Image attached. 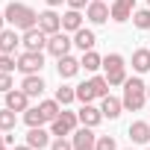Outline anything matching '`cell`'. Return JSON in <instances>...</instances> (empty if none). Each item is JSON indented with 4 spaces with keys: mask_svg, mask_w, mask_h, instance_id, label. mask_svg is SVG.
Segmentation results:
<instances>
[{
    "mask_svg": "<svg viewBox=\"0 0 150 150\" xmlns=\"http://www.w3.org/2000/svg\"><path fill=\"white\" fill-rule=\"evenodd\" d=\"M3 15H6V24H12V27L21 30V33L38 27V12H35L33 6H27V3H18V0H12Z\"/></svg>",
    "mask_w": 150,
    "mask_h": 150,
    "instance_id": "1",
    "label": "cell"
},
{
    "mask_svg": "<svg viewBox=\"0 0 150 150\" xmlns=\"http://www.w3.org/2000/svg\"><path fill=\"white\" fill-rule=\"evenodd\" d=\"M124 109H129V112H141L144 109V103H147V83L141 80V77H132V80H127L124 83Z\"/></svg>",
    "mask_w": 150,
    "mask_h": 150,
    "instance_id": "2",
    "label": "cell"
},
{
    "mask_svg": "<svg viewBox=\"0 0 150 150\" xmlns=\"http://www.w3.org/2000/svg\"><path fill=\"white\" fill-rule=\"evenodd\" d=\"M109 88H112V86H109L106 77H91V80H86V83L77 86V100H80V103H91V100H97V97H106Z\"/></svg>",
    "mask_w": 150,
    "mask_h": 150,
    "instance_id": "3",
    "label": "cell"
},
{
    "mask_svg": "<svg viewBox=\"0 0 150 150\" xmlns=\"http://www.w3.org/2000/svg\"><path fill=\"white\" fill-rule=\"evenodd\" d=\"M103 77L109 80V86H124L127 83V62L121 53H106L103 56Z\"/></svg>",
    "mask_w": 150,
    "mask_h": 150,
    "instance_id": "4",
    "label": "cell"
},
{
    "mask_svg": "<svg viewBox=\"0 0 150 150\" xmlns=\"http://www.w3.org/2000/svg\"><path fill=\"white\" fill-rule=\"evenodd\" d=\"M77 124H80V115L77 112H59V118L56 121H50V132L53 135H71L74 129H77Z\"/></svg>",
    "mask_w": 150,
    "mask_h": 150,
    "instance_id": "5",
    "label": "cell"
},
{
    "mask_svg": "<svg viewBox=\"0 0 150 150\" xmlns=\"http://www.w3.org/2000/svg\"><path fill=\"white\" fill-rule=\"evenodd\" d=\"M44 68V56H41V50H24L21 56H18V71L24 74H38Z\"/></svg>",
    "mask_w": 150,
    "mask_h": 150,
    "instance_id": "6",
    "label": "cell"
},
{
    "mask_svg": "<svg viewBox=\"0 0 150 150\" xmlns=\"http://www.w3.org/2000/svg\"><path fill=\"white\" fill-rule=\"evenodd\" d=\"M71 44H74V38H68V33L65 30H59V33H53V35H47V53L50 56H68V50H71Z\"/></svg>",
    "mask_w": 150,
    "mask_h": 150,
    "instance_id": "7",
    "label": "cell"
},
{
    "mask_svg": "<svg viewBox=\"0 0 150 150\" xmlns=\"http://www.w3.org/2000/svg\"><path fill=\"white\" fill-rule=\"evenodd\" d=\"M71 144H74V150H94L97 147V135H94L91 127H80V129L71 132Z\"/></svg>",
    "mask_w": 150,
    "mask_h": 150,
    "instance_id": "8",
    "label": "cell"
},
{
    "mask_svg": "<svg viewBox=\"0 0 150 150\" xmlns=\"http://www.w3.org/2000/svg\"><path fill=\"white\" fill-rule=\"evenodd\" d=\"M86 18H88L91 24H106V21L112 18V9L103 3V0H91V3L86 6Z\"/></svg>",
    "mask_w": 150,
    "mask_h": 150,
    "instance_id": "9",
    "label": "cell"
},
{
    "mask_svg": "<svg viewBox=\"0 0 150 150\" xmlns=\"http://www.w3.org/2000/svg\"><path fill=\"white\" fill-rule=\"evenodd\" d=\"M80 68H83V65H80V59H74L71 53L56 59V71H59V77H62V80H71V77H77V74H80Z\"/></svg>",
    "mask_w": 150,
    "mask_h": 150,
    "instance_id": "10",
    "label": "cell"
},
{
    "mask_svg": "<svg viewBox=\"0 0 150 150\" xmlns=\"http://www.w3.org/2000/svg\"><path fill=\"white\" fill-rule=\"evenodd\" d=\"M38 30H41V33H47V35L59 33V30H62V15H56L53 9L38 12Z\"/></svg>",
    "mask_w": 150,
    "mask_h": 150,
    "instance_id": "11",
    "label": "cell"
},
{
    "mask_svg": "<svg viewBox=\"0 0 150 150\" xmlns=\"http://www.w3.org/2000/svg\"><path fill=\"white\" fill-rule=\"evenodd\" d=\"M21 44H24V50H41V47H47V33L33 27V30H27L21 35Z\"/></svg>",
    "mask_w": 150,
    "mask_h": 150,
    "instance_id": "12",
    "label": "cell"
},
{
    "mask_svg": "<svg viewBox=\"0 0 150 150\" xmlns=\"http://www.w3.org/2000/svg\"><path fill=\"white\" fill-rule=\"evenodd\" d=\"M6 109H12V112H27V109H30V94H27L24 88L6 91Z\"/></svg>",
    "mask_w": 150,
    "mask_h": 150,
    "instance_id": "13",
    "label": "cell"
},
{
    "mask_svg": "<svg viewBox=\"0 0 150 150\" xmlns=\"http://www.w3.org/2000/svg\"><path fill=\"white\" fill-rule=\"evenodd\" d=\"M109 9H112V21L124 24V21H129L132 12H135V0H112Z\"/></svg>",
    "mask_w": 150,
    "mask_h": 150,
    "instance_id": "14",
    "label": "cell"
},
{
    "mask_svg": "<svg viewBox=\"0 0 150 150\" xmlns=\"http://www.w3.org/2000/svg\"><path fill=\"white\" fill-rule=\"evenodd\" d=\"M50 135H53V132H47L44 127H30L27 144H30L33 150H44V147H50Z\"/></svg>",
    "mask_w": 150,
    "mask_h": 150,
    "instance_id": "15",
    "label": "cell"
},
{
    "mask_svg": "<svg viewBox=\"0 0 150 150\" xmlns=\"http://www.w3.org/2000/svg\"><path fill=\"white\" fill-rule=\"evenodd\" d=\"M127 132L132 144H150V121H132Z\"/></svg>",
    "mask_w": 150,
    "mask_h": 150,
    "instance_id": "16",
    "label": "cell"
},
{
    "mask_svg": "<svg viewBox=\"0 0 150 150\" xmlns=\"http://www.w3.org/2000/svg\"><path fill=\"white\" fill-rule=\"evenodd\" d=\"M100 112H103V118L115 121V118H121V112H124V100L106 94V97H100Z\"/></svg>",
    "mask_w": 150,
    "mask_h": 150,
    "instance_id": "17",
    "label": "cell"
},
{
    "mask_svg": "<svg viewBox=\"0 0 150 150\" xmlns=\"http://www.w3.org/2000/svg\"><path fill=\"white\" fill-rule=\"evenodd\" d=\"M77 115H80V124H83V127H91V129L103 121V112H100L97 106H91V103H83V109H80Z\"/></svg>",
    "mask_w": 150,
    "mask_h": 150,
    "instance_id": "18",
    "label": "cell"
},
{
    "mask_svg": "<svg viewBox=\"0 0 150 150\" xmlns=\"http://www.w3.org/2000/svg\"><path fill=\"white\" fill-rule=\"evenodd\" d=\"M21 88H24L30 97H41L47 86H44V80L38 77V74H27V77H24V83H21Z\"/></svg>",
    "mask_w": 150,
    "mask_h": 150,
    "instance_id": "19",
    "label": "cell"
},
{
    "mask_svg": "<svg viewBox=\"0 0 150 150\" xmlns=\"http://www.w3.org/2000/svg\"><path fill=\"white\" fill-rule=\"evenodd\" d=\"M74 44H77L83 53H86V50H94V44H97V35H94L91 30H86V27H83V30H77V33H74Z\"/></svg>",
    "mask_w": 150,
    "mask_h": 150,
    "instance_id": "20",
    "label": "cell"
},
{
    "mask_svg": "<svg viewBox=\"0 0 150 150\" xmlns=\"http://www.w3.org/2000/svg\"><path fill=\"white\" fill-rule=\"evenodd\" d=\"M132 71H135V74H147V71H150V50H147V47L132 50Z\"/></svg>",
    "mask_w": 150,
    "mask_h": 150,
    "instance_id": "21",
    "label": "cell"
},
{
    "mask_svg": "<svg viewBox=\"0 0 150 150\" xmlns=\"http://www.w3.org/2000/svg\"><path fill=\"white\" fill-rule=\"evenodd\" d=\"M62 30H65V33L83 30V15H80V9H68V12L62 15Z\"/></svg>",
    "mask_w": 150,
    "mask_h": 150,
    "instance_id": "22",
    "label": "cell"
},
{
    "mask_svg": "<svg viewBox=\"0 0 150 150\" xmlns=\"http://www.w3.org/2000/svg\"><path fill=\"white\" fill-rule=\"evenodd\" d=\"M18 44H21V38H18L15 27L0 33V53H15V50H18Z\"/></svg>",
    "mask_w": 150,
    "mask_h": 150,
    "instance_id": "23",
    "label": "cell"
},
{
    "mask_svg": "<svg viewBox=\"0 0 150 150\" xmlns=\"http://www.w3.org/2000/svg\"><path fill=\"white\" fill-rule=\"evenodd\" d=\"M80 65H83L88 74H94V71H100V68H103V56H100V53H94V50H86V53H83V59H80Z\"/></svg>",
    "mask_w": 150,
    "mask_h": 150,
    "instance_id": "24",
    "label": "cell"
},
{
    "mask_svg": "<svg viewBox=\"0 0 150 150\" xmlns=\"http://www.w3.org/2000/svg\"><path fill=\"white\" fill-rule=\"evenodd\" d=\"M38 109H41V115H44V118H47V124H50V121H56V118H59L62 103L53 97V100H41V103H38Z\"/></svg>",
    "mask_w": 150,
    "mask_h": 150,
    "instance_id": "25",
    "label": "cell"
},
{
    "mask_svg": "<svg viewBox=\"0 0 150 150\" xmlns=\"http://www.w3.org/2000/svg\"><path fill=\"white\" fill-rule=\"evenodd\" d=\"M56 100L62 103V106H68V103H74V100H77V86H59L56 88Z\"/></svg>",
    "mask_w": 150,
    "mask_h": 150,
    "instance_id": "26",
    "label": "cell"
},
{
    "mask_svg": "<svg viewBox=\"0 0 150 150\" xmlns=\"http://www.w3.org/2000/svg\"><path fill=\"white\" fill-rule=\"evenodd\" d=\"M24 124H27V127H41V124H47V118H44L41 109L35 106V109H27V112H24Z\"/></svg>",
    "mask_w": 150,
    "mask_h": 150,
    "instance_id": "27",
    "label": "cell"
},
{
    "mask_svg": "<svg viewBox=\"0 0 150 150\" xmlns=\"http://www.w3.org/2000/svg\"><path fill=\"white\" fill-rule=\"evenodd\" d=\"M15 124H18V118H15L12 109H0V129H3V132H12Z\"/></svg>",
    "mask_w": 150,
    "mask_h": 150,
    "instance_id": "28",
    "label": "cell"
},
{
    "mask_svg": "<svg viewBox=\"0 0 150 150\" xmlns=\"http://www.w3.org/2000/svg\"><path fill=\"white\" fill-rule=\"evenodd\" d=\"M132 24H135L138 30H150V6H147V9H135V12H132Z\"/></svg>",
    "mask_w": 150,
    "mask_h": 150,
    "instance_id": "29",
    "label": "cell"
},
{
    "mask_svg": "<svg viewBox=\"0 0 150 150\" xmlns=\"http://www.w3.org/2000/svg\"><path fill=\"white\" fill-rule=\"evenodd\" d=\"M15 68H18V59H15V53H0V71L12 74Z\"/></svg>",
    "mask_w": 150,
    "mask_h": 150,
    "instance_id": "30",
    "label": "cell"
},
{
    "mask_svg": "<svg viewBox=\"0 0 150 150\" xmlns=\"http://www.w3.org/2000/svg\"><path fill=\"white\" fill-rule=\"evenodd\" d=\"M94 150H118V144H115L112 135H97V147Z\"/></svg>",
    "mask_w": 150,
    "mask_h": 150,
    "instance_id": "31",
    "label": "cell"
},
{
    "mask_svg": "<svg viewBox=\"0 0 150 150\" xmlns=\"http://www.w3.org/2000/svg\"><path fill=\"white\" fill-rule=\"evenodd\" d=\"M15 88V83H12V74H6V71H0V91H12Z\"/></svg>",
    "mask_w": 150,
    "mask_h": 150,
    "instance_id": "32",
    "label": "cell"
},
{
    "mask_svg": "<svg viewBox=\"0 0 150 150\" xmlns=\"http://www.w3.org/2000/svg\"><path fill=\"white\" fill-rule=\"evenodd\" d=\"M50 150H74V144L65 135H56V141H50Z\"/></svg>",
    "mask_w": 150,
    "mask_h": 150,
    "instance_id": "33",
    "label": "cell"
},
{
    "mask_svg": "<svg viewBox=\"0 0 150 150\" xmlns=\"http://www.w3.org/2000/svg\"><path fill=\"white\" fill-rule=\"evenodd\" d=\"M65 3H68L71 9H86V6L91 3V0H65Z\"/></svg>",
    "mask_w": 150,
    "mask_h": 150,
    "instance_id": "34",
    "label": "cell"
},
{
    "mask_svg": "<svg viewBox=\"0 0 150 150\" xmlns=\"http://www.w3.org/2000/svg\"><path fill=\"white\" fill-rule=\"evenodd\" d=\"M0 150H15V147H9V144H6V138L0 135Z\"/></svg>",
    "mask_w": 150,
    "mask_h": 150,
    "instance_id": "35",
    "label": "cell"
},
{
    "mask_svg": "<svg viewBox=\"0 0 150 150\" xmlns=\"http://www.w3.org/2000/svg\"><path fill=\"white\" fill-rule=\"evenodd\" d=\"M47 6H50V9H56V6H62V0H47Z\"/></svg>",
    "mask_w": 150,
    "mask_h": 150,
    "instance_id": "36",
    "label": "cell"
},
{
    "mask_svg": "<svg viewBox=\"0 0 150 150\" xmlns=\"http://www.w3.org/2000/svg\"><path fill=\"white\" fill-rule=\"evenodd\" d=\"M6 30V15H0V33Z\"/></svg>",
    "mask_w": 150,
    "mask_h": 150,
    "instance_id": "37",
    "label": "cell"
},
{
    "mask_svg": "<svg viewBox=\"0 0 150 150\" xmlns=\"http://www.w3.org/2000/svg\"><path fill=\"white\" fill-rule=\"evenodd\" d=\"M15 150H33V147H30V144H21V147H15Z\"/></svg>",
    "mask_w": 150,
    "mask_h": 150,
    "instance_id": "38",
    "label": "cell"
},
{
    "mask_svg": "<svg viewBox=\"0 0 150 150\" xmlns=\"http://www.w3.org/2000/svg\"><path fill=\"white\" fill-rule=\"evenodd\" d=\"M147 97H150V86H147Z\"/></svg>",
    "mask_w": 150,
    "mask_h": 150,
    "instance_id": "39",
    "label": "cell"
},
{
    "mask_svg": "<svg viewBox=\"0 0 150 150\" xmlns=\"http://www.w3.org/2000/svg\"><path fill=\"white\" fill-rule=\"evenodd\" d=\"M147 6H150V0H147Z\"/></svg>",
    "mask_w": 150,
    "mask_h": 150,
    "instance_id": "40",
    "label": "cell"
},
{
    "mask_svg": "<svg viewBox=\"0 0 150 150\" xmlns=\"http://www.w3.org/2000/svg\"><path fill=\"white\" fill-rule=\"evenodd\" d=\"M147 150H150V147H147Z\"/></svg>",
    "mask_w": 150,
    "mask_h": 150,
    "instance_id": "41",
    "label": "cell"
}]
</instances>
